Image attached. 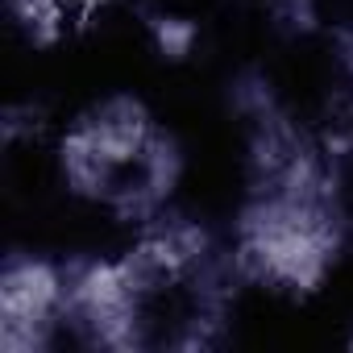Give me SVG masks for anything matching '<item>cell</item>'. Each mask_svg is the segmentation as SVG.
<instances>
[{
  "label": "cell",
  "mask_w": 353,
  "mask_h": 353,
  "mask_svg": "<svg viewBox=\"0 0 353 353\" xmlns=\"http://www.w3.org/2000/svg\"><path fill=\"white\" fill-rule=\"evenodd\" d=\"M67 332V266L9 254L0 270V349L42 353Z\"/></svg>",
  "instance_id": "3957f363"
},
{
  "label": "cell",
  "mask_w": 353,
  "mask_h": 353,
  "mask_svg": "<svg viewBox=\"0 0 353 353\" xmlns=\"http://www.w3.org/2000/svg\"><path fill=\"white\" fill-rule=\"evenodd\" d=\"M349 345H353V336H349Z\"/></svg>",
  "instance_id": "277c9868"
},
{
  "label": "cell",
  "mask_w": 353,
  "mask_h": 353,
  "mask_svg": "<svg viewBox=\"0 0 353 353\" xmlns=\"http://www.w3.org/2000/svg\"><path fill=\"white\" fill-rule=\"evenodd\" d=\"M145 295V266L133 250L121 258L67 262V332L92 349H150Z\"/></svg>",
  "instance_id": "7a4b0ae2"
},
{
  "label": "cell",
  "mask_w": 353,
  "mask_h": 353,
  "mask_svg": "<svg viewBox=\"0 0 353 353\" xmlns=\"http://www.w3.org/2000/svg\"><path fill=\"white\" fill-rule=\"evenodd\" d=\"M63 179L125 221H158L179 179V150L133 96H112L67 129Z\"/></svg>",
  "instance_id": "6da1fadb"
}]
</instances>
